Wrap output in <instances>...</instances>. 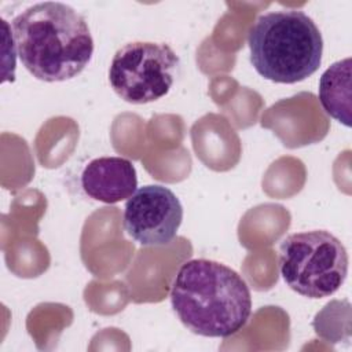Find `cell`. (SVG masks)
I'll return each mask as SVG.
<instances>
[{"mask_svg": "<svg viewBox=\"0 0 352 352\" xmlns=\"http://www.w3.org/2000/svg\"><path fill=\"white\" fill-rule=\"evenodd\" d=\"M179 63L177 54L165 43H126L111 59L109 81L125 102L150 103L169 92Z\"/></svg>", "mask_w": 352, "mask_h": 352, "instance_id": "cell-5", "label": "cell"}, {"mask_svg": "<svg viewBox=\"0 0 352 352\" xmlns=\"http://www.w3.org/2000/svg\"><path fill=\"white\" fill-rule=\"evenodd\" d=\"M11 33L25 69L45 82L78 76L94 54L87 21L65 3L30 6L12 19Z\"/></svg>", "mask_w": 352, "mask_h": 352, "instance_id": "cell-1", "label": "cell"}, {"mask_svg": "<svg viewBox=\"0 0 352 352\" xmlns=\"http://www.w3.org/2000/svg\"><path fill=\"white\" fill-rule=\"evenodd\" d=\"M170 304L194 334L226 338L248 323L252 294L245 279L223 263L192 258L173 278Z\"/></svg>", "mask_w": 352, "mask_h": 352, "instance_id": "cell-2", "label": "cell"}, {"mask_svg": "<svg viewBox=\"0 0 352 352\" xmlns=\"http://www.w3.org/2000/svg\"><path fill=\"white\" fill-rule=\"evenodd\" d=\"M319 100L330 117L351 126V58L333 63L322 74Z\"/></svg>", "mask_w": 352, "mask_h": 352, "instance_id": "cell-8", "label": "cell"}, {"mask_svg": "<svg viewBox=\"0 0 352 352\" xmlns=\"http://www.w3.org/2000/svg\"><path fill=\"white\" fill-rule=\"evenodd\" d=\"M342 242L324 230L287 235L279 245V270L285 283L309 298L334 294L348 275Z\"/></svg>", "mask_w": 352, "mask_h": 352, "instance_id": "cell-4", "label": "cell"}, {"mask_svg": "<svg viewBox=\"0 0 352 352\" xmlns=\"http://www.w3.org/2000/svg\"><path fill=\"white\" fill-rule=\"evenodd\" d=\"M248 45L254 70L274 82L302 81L322 63L320 30L300 10H278L260 15L249 30Z\"/></svg>", "mask_w": 352, "mask_h": 352, "instance_id": "cell-3", "label": "cell"}, {"mask_svg": "<svg viewBox=\"0 0 352 352\" xmlns=\"http://www.w3.org/2000/svg\"><path fill=\"white\" fill-rule=\"evenodd\" d=\"M85 194L103 204L128 199L138 187L133 164L122 157H99L87 164L81 173Z\"/></svg>", "mask_w": 352, "mask_h": 352, "instance_id": "cell-7", "label": "cell"}, {"mask_svg": "<svg viewBox=\"0 0 352 352\" xmlns=\"http://www.w3.org/2000/svg\"><path fill=\"white\" fill-rule=\"evenodd\" d=\"M183 206L176 194L160 184L136 188L124 208V228L142 246H164L177 234Z\"/></svg>", "mask_w": 352, "mask_h": 352, "instance_id": "cell-6", "label": "cell"}]
</instances>
